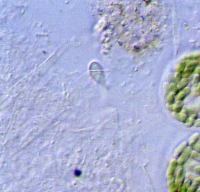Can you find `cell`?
<instances>
[{
	"instance_id": "4",
	"label": "cell",
	"mask_w": 200,
	"mask_h": 192,
	"mask_svg": "<svg viewBox=\"0 0 200 192\" xmlns=\"http://www.w3.org/2000/svg\"><path fill=\"white\" fill-rule=\"evenodd\" d=\"M189 146V142H184L182 143H181L178 146L176 150L175 151L174 156H175L176 159H178V157L181 156V155L182 154L183 151L185 149H186V147H187Z\"/></svg>"
},
{
	"instance_id": "13",
	"label": "cell",
	"mask_w": 200,
	"mask_h": 192,
	"mask_svg": "<svg viewBox=\"0 0 200 192\" xmlns=\"http://www.w3.org/2000/svg\"><path fill=\"white\" fill-rule=\"evenodd\" d=\"M193 181L191 179H187L186 180H185L184 183V185L186 187L187 189H189L192 185H193Z\"/></svg>"
},
{
	"instance_id": "5",
	"label": "cell",
	"mask_w": 200,
	"mask_h": 192,
	"mask_svg": "<svg viewBox=\"0 0 200 192\" xmlns=\"http://www.w3.org/2000/svg\"><path fill=\"white\" fill-rule=\"evenodd\" d=\"M199 139H200V135L199 134H195L193 135L190 139L189 146L193 147L195 145H196L198 143V142L199 140Z\"/></svg>"
},
{
	"instance_id": "1",
	"label": "cell",
	"mask_w": 200,
	"mask_h": 192,
	"mask_svg": "<svg viewBox=\"0 0 200 192\" xmlns=\"http://www.w3.org/2000/svg\"><path fill=\"white\" fill-rule=\"evenodd\" d=\"M178 164L176 159H173L170 162L169 167L167 173V178L168 186L176 183V169L178 166Z\"/></svg>"
},
{
	"instance_id": "14",
	"label": "cell",
	"mask_w": 200,
	"mask_h": 192,
	"mask_svg": "<svg viewBox=\"0 0 200 192\" xmlns=\"http://www.w3.org/2000/svg\"><path fill=\"white\" fill-rule=\"evenodd\" d=\"M193 149L194 151L195 152H197L198 153H200V144L199 143H197L196 145H195L193 147Z\"/></svg>"
},
{
	"instance_id": "7",
	"label": "cell",
	"mask_w": 200,
	"mask_h": 192,
	"mask_svg": "<svg viewBox=\"0 0 200 192\" xmlns=\"http://www.w3.org/2000/svg\"><path fill=\"white\" fill-rule=\"evenodd\" d=\"M182 106H183V103L181 101H178L176 103V105L174 106V111L177 113L180 112L182 109Z\"/></svg>"
},
{
	"instance_id": "16",
	"label": "cell",
	"mask_w": 200,
	"mask_h": 192,
	"mask_svg": "<svg viewBox=\"0 0 200 192\" xmlns=\"http://www.w3.org/2000/svg\"><path fill=\"white\" fill-rule=\"evenodd\" d=\"M194 172L196 174L200 176V166H197L194 168Z\"/></svg>"
},
{
	"instance_id": "9",
	"label": "cell",
	"mask_w": 200,
	"mask_h": 192,
	"mask_svg": "<svg viewBox=\"0 0 200 192\" xmlns=\"http://www.w3.org/2000/svg\"><path fill=\"white\" fill-rule=\"evenodd\" d=\"M179 186L175 183L169 186L168 192H178Z\"/></svg>"
},
{
	"instance_id": "2",
	"label": "cell",
	"mask_w": 200,
	"mask_h": 192,
	"mask_svg": "<svg viewBox=\"0 0 200 192\" xmlns=\"http://www.w3.org/2000/svg\"><path fill=\"white\" fill-rule=\"evenodd\" d=\"M193 152V149L191 146H189L187 147H186V149L183 151L181 156L178 157V159H177L178 165L180 166H182L186 164L189 159L191 157Z\"/></svg>"
},
{
	"instance_id": "10",
	"label": "cell",
	"mask_w": 200,
	"mask_h": 192,
	"mask_svg": "<svg viewBox=\"0 0 200 192\" xmlns=\"http://www.w3.org/2000/svg\"><path fill=\"white\" fill-rule=\"evenodd\" d=\"M191 158L197 161L200 162V153L193 151L191 156Z\"/></svg>"
},
{
	"instance_id": "8",
	"label": "cell",
	"mask_w": 200,
	"mask_h": 192,
	"mask_svg": "<svg viewBox=\"0 0 200 192\" xmlns=\"http://www.w3.org/2000/svg\"><path fill=\"white\" fill-rule=\"evenodd\" d=\"M177 119L180 121L181 122H185L186 123L188 120H189V118H188V116L187 115H185L184 114H179L177 116Z\"/></svg>"
},
{
	"instance_id": "19",
	"label": "cell",
	"mask_w": 200,
	"mask_h": 192,
	"mask_svg": "<svg viewBox=\"0 0 200 192\" xmlns=\"http://www.w3.org/2000/svg\"><path fill=\"white\" fill-rule=\"evenodd\" d=\"M197 192H200V189H198V190H197Z\"/></svg>"
},
{
	"instance_id": "3",
	"label": "cell",
	"mask_w": 200,
	"mask_h": 192,
	"mask_svg": "<svg viewBox=\"0 0 200 192\" xmlns=\"http://www.w3.org/2000/svg\"><path fill=\"white\" fill-rule=\"evenodd\" d=\"M185 173L184 169L183 168H181L177 172L176 178V183L179 186V189L181 188L184 185V183L185 182Z\"/></svg>"
},
{
	"instance_id": "11",
	"label": "cell",
	"mask_w": 200,
	"mask_h": 192,
	"mask_svg": "<svg viewBox=\"0 0 200 192\" xmlns=\"http://www.w3.org/2000/svg\"><path fill=\"white\" fill-rule=\"evenodd\" d=\"M198 186L195 183H193L188 189L187 192H197V190H198Z\"/></svg>"
},
{
	"instance_id": "6",
	"label": "cell",
	"mask_w": 200,
	"mask_h": 192,
	"mask_svg": "<svg viewBox=\"0 0 200 192\" xmlns=\"http://www.w3.org/2000/svg\"><path fill=\"white\" fill-rule=\"evenodd\" d=\"M190 93V90L189 89H185L183 91H182L181 93H180L178 96H177V100H178L179 101H181L182 100H183L186 96Z\"/></svg>"
},
{
	"instance_id": "15",
	"label": "cell",
	"mask_w": 200,
	"mask_h": 192,
	"mask_svg": "<svg viewBox=\"0 0 200 192\" xmlns=\"http://www.w3.org/2000/svg\"><path fill=\"white\" fill-rule=\"evenodd\" d=\"M187 188L185 187L184 185H182V186L179 189L178 192H187Z\"/></svg>"
},
{
	"instance_id": "17",
	"label": "cell",
	"mask_w": 200,
	"mask_h": 192,
	"mask_svg": "<svg viewBox=\"0 0 200 192\" xmlns=\"http://www.w3.org/2000/svg\"><path fill=\"white\" fill-rule=\"evenodd\" d=\"M194 183H195L198 186H200V176L197 177L194 179Z\"/></svg>"
},
{
	"instance_id": "20",
	"label": "cell",
	"mask_w": 200,
	"mask_h": 192,
	"mask_svg": "<svg viewBox=\"0 0 200 192\" xmlns=\"http://www.w3.org/2000/svg\"><path fill=\"white\" fill-rule=\"evenodd\" d=\"M199 142H200V139H199Z\"/></svg>"
},
{
	"instance_id": "12",
	"label": "cell",
	"mask_w": 200,
	"mask_h": 192,
	"mask_svg": "<svg viewBox=\"0 0 200 192\" xmlns=\"http://www.w3.org/2000/svg\"><path fill=\"white\" fill-rule=\"evenodd\" d=\"M167 100L170 105H172L174 102V95L173 94H170L167 96Z\"/></svg>"
},
{
	"instance_id": "18",
	"label": "cell",
	"mask_w": 200,
	"mask_h": 192,
	"mask_svg": "<svg viewBox=\"0 0 200 192\" xmlns=\"http://www.w3.org/2000/svg\"><path fill=\"white\" fill-rule=\"evenodd\" d=\"M195 126L196 127H197V128L200 127V119L198 120V121H197L195 123Z\"/></svg>"
}]
</instances>
